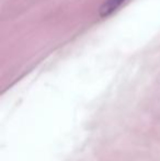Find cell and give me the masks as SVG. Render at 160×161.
Returning <instances> with one entry per match:
<instances>
[{"label": "cell", "instance_id": "1", "mask_svg": "<svg viewBox=\"0 0 160 161\" xmlns=\"http://www.w3.org/2000/svg\"><path fill=\"white\" fill-rule=\"evenodd\" d=\"M127 2V0H104L99 9V17L101 19L110 17L115 13L122 6Z\"/></svg>", "mask_w": 160, "mask_h": 161}]
</instances>
